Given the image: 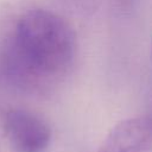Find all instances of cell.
<instances>
[{"instance_id": "3", "label": "cell", "mask_w": 152, "mask_h": 152, "mask_svg": "<svg viewBox=\"0 0 152 152\" xmlns=\"http://www.w3.org/2000/svg\"><path fill=\"white\" fill-rule=\"evenodd\" d=\"M97 152H152V125L148 116L120 121L104 138Z\"/></svg>"}, {"instance_id": "2", "label": "cell", "mask_w": 152, "mask_h": 152, "mask_svg": "<svg viewBox=\"0 0 152 152\" xmlns=\"http://www.w3.org/2000/svg\"><path fill=\"white\" fill-rule=\"evenodd\" d=\"M0 131L12 152H46L52 139L51 128L43 118L19 107L0 110Z\"/></svg>"}, {"instance_id": "1", "label": "cell", "mask_w": 152, "mask_h": 152, "mask_svg": "<svg viewBox=\"0 0 152 152\" xmlns=\"http://www.w3.org/2000/svg\"><path fill=\"white\" fill-rule=\"evenodd\" d=\"M76 34L61 15L43 8L24 12L15 21L0 58L6 78L30 93H44L72 69Z\"/></svg>"}, {"instance_id": "4", "label": "cell", "mask_w": 152, "mask_h": 152, "mask_svg": "<svg viewBox=\"0 0 152 152\" xmlns=\"http://www.w3.org/2000/svg\"><path fill=\"white\" fill-rule=\"evenodd\" d=\"M0 152H12L11 148L8 147V145H7L6 140H5L1 131H0Z\"/></svg>"}]
</instances>
